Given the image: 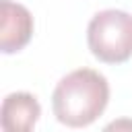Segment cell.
Returning <instances> with one entry per match:
<instances>
[{
	"label": "cell",
	"instance_id": "cell-1",
	"mask_svg": "<svg viewBox=\"0 0 132 132\" xmlns=\"http://www.w3.org/2000/svg\"><path fill=\"white\" fill-rule=\"evenodd\" d=\"M109 101L107 78L93 68H78L60 78L52 93V109L60 124L82 128L93 124Z\"/></svg>",
	"mask_w": 132,
	"mask_h": 132
},
{
	"label": "cell",
	"instance_id": "cell-2",
	"mask_svg": "<svg viewBox=\"0 0 132 132\" xmlns=\"http://www.w3.org/2000/svg\"><path fill=\"white\" fill-rule=\"evenodd\" d=\"M87 43L93 56L105 64H122L132 58V14L118 8L97 12L87 27Z\"/></svg>",
	"mask_w": 132,
	"mask_h": 132
},
{
	"label": "cell",
	"instance_id": "cell-3",
	"mask_svg": "<svg viewBox=\"0 0 132 132\" xmlns=\"http://www.w3.org/2000/svg\"><path fill=\"white\" fill-rule=\"evenodd\" d=\"M0 50L4 54H14L23 50L33 35V16L27 6L12 0L0 2Z\"/></svg>",
	"mask_w": 132,
	"mask_h": 132
},
{
	"label": "cell",
	"instance_id": "cell-4",
	"mask_svg": "<svg viewBox=\"0 0 132 132\" xmlns=\"http://www.w3.org/2000/svg\"><path fill=\"white\" fill-rule=\"evenodd\" d=\"M41 116L39 101L25 91L10 93L2 101L0 109V126L6 132H27L33 130Z\"/></svg>",
	"mask_w": 132,
	"mask_h": 132
}]
</instances>
